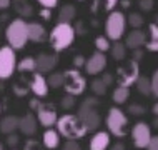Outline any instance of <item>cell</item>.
Wrapping results in <instances>:
<instances>
[{
    "mask_svg": "<svg viewBox=\"0 0 158 150\" xmlns=\"http://www.w3.org/2000/svg\"><path fill=\"white\" fill-rule=\"evenodd\" d=\"M37 117H38V122H40L44 127L57 125V122H58L57 110H55V105H52V104H40L38 105Z\"/></svg>",
    "mask_w": 158,
    "mask_h": 150,
    "instance_id": "8fae6325",
    "label": "cell"
},
{
    "mask_svg": "<svg viewBox=\"0 0 158 150\" xmlns=\"http://www.w3.org/2000/svg\"><path fill=\"white\" fill-rule=\"evenodd\" d=\"M10 5V0H0V8H7Z\"/></svg>",
    "mask_w": 158,
    "mask_h": 150,
    "instance_id": "bcb514c9",
    "label": "cell"
},
{
    "mask_svg": "<svg viewBox=\"0 0 158 150\" xmlns=\"http://www.w3.org/2000/svg\"><path fill=\"white\" fill-rule=\"evenodd\" d=\"M131 137H133V144L136 148H147L152 140V130L147 123L138 122L131 130Z\"/></svg>",
    "mask_w": 158,
    "mask_h": 150,
    "instance_id": "30bf717a",
    "label": "cell"
},
{
    "mask_svg": "<svg viewBox=\"0 0 158 150\" xmlns=\"http://www.w3.org/2000/svg\"><path fill=\"white\" fill-rule=\"evenodd\" d=\"M47 80H48V85L52 88H58L63 85V82H65V74H52Z\"/></svg>",
    "mask_w": 158,
    "mask_h": 150,
    "instance_id": "4316f807",
    "label": "cell"
},
{
    "mask_svg": "<svg viewBox=\"0 0 158 150\" xmlns=\"http://www.w3.org/2000/svg\"><path fill=\"white\" fill-rule=\"evenodd\" d=\"M38 2H40L42 7H45V8H53V7H57L58 0H38Z\"/></svg>",
    "mask_w": 158,
    "mask_h": 150,
    "instance_id": "e575fe53",
    "label": "cell"
},
{
    "mask_svg": "<svg viewBox=\"0 0 158 150\" xmlns=\"http://www.w3.org/2000/svg\"><path fill=\"white\" fill-rule=\"evenodd\" d=\"M75 38V30L68 22H58L53 27L52 33H50V45L53 50L62 52V50L68 49Z\"/></svg>",
    "mask_w": 158,
    "mask_h": 150,
    "instance_id": "7a4b0ae2",
    "label": "cell"
},
{
    "mask_svg": "<svg viewBox=\"0 0 158 150\" xmlns=\"http://www.w3.org/2000/svg\"><path fill=\"white\" fill-rule=\"evenodd\" d=\"M112 150H125V145H123V144H120V142H118V144H115V145H113V147H112Z\"/></svg>",
    "mask_w": 158,
    "mask_h": 150,
    "instance_id": "f6af8a7d",
    "label": "cell"
},
{
    "mask_svg": "<svg viewBox=\"0 0 158 150\" xmlns=\"http://www.w3.org/2000/svg\"><path fill=\"white\" fill-rule=\"evenodd\" d=\"M102 80H103L106 85H110V84H112V75H103V77H102Z\"/></svg>",
    "mask_w": 158,
    "mask_h": 150,
    "instance_id": "ee69618b",
    "label": "cell"
},
{
    "mask_svg": "<svg viewBox=\"0 0 158 150\" xmlns=\"http://www.w3.org/2000/svg\"><path fill=\"white\" fill-rule=\"evenodd\" d=\"M35 62H37V70L40 72V74H47V72H50V70H53V68H55L58 58H57V55L40 54L35 58Z\"/></svg>",
    "mask_w": 158,
    "mask_h": 150,
    "instance_id": "4fadbf2b",
    "label": "cell"
},
{
    "mask_svg": "<svg viewBox=\"0 0 158 150\" xmlns=\"http://www.w3.org/2000/svg\"><path fill=\"white\" fill-rule=\"evenodd\" d=\"M106 85L102 79H97V80H93L92 82V90H93V93H97V95H103V93L106 92Z\"/></svg>",
    "mask_w": 158,
    "mask_h": 150,
    "instance_id": "f1b7e54d",
    "label": "cell"
},
{
    "mask_svg": "<svg viewBox=\"0 0 158 150\" xmlns=\"http://www.w3.org/2000/svg\"><path fill=\"white\" fill-rule=\"evenodd\" d=\"M147 150H158V137H152L150 144H148Z\"/></svg>",
    "mask_w": 158,
    "mask_h": 150,
    "instance_id": "f35d334b",
    "label": "cell"
},
{
    "mask_svg": "<svg viewBox=\"0 0 158 150\" xmlns=\"http://www.w3.org/2000/svg\"><path fill=\"white\" fill-rule=\"evenodd\" d=\"M20 130L23 132L25 135H33L37 130V120L32 114H27L25 117L20 118Z\"/></svg>",
    "mask_w": 158,
    "mask_h": 150,
    "instance_id": "d6986e66",
    "label": "cell"
},
{
    "mask_svg": "<svg viewBox=\"0 0 158 150\" xmlns=\"http://www.w3.org/2000/svg\"><path fill=\"white\" fill-rule=\"evenodd\" d=\"M38 105H40V102H38L37 98H32V100H30V107H32L33 110H37V109H38Z\"/></svg>",
    "mask_w": 158,
    "mask_h": 150,
    "instance_id": "b9f144b4",
    "label": "cell"
},
{
    "mask_svg": "<svg viewBox=\"0 0 158 150\" xmlns=\"http://www.w3.org/2000/svg\"><path fill=\"white\" fill-rule=\"evenodd\" d=\"M57 128L68 140L82 139L88 132V128L83 125V122L80 120L78 115H63V117H60L57 122Z\"/></svg>",
    "mask_w": 158,
    "mask_h": 150,
    "instance_id": "6da1fadb",
    "label": "cell"
},
{
    "mask_svg": "<svg viewBox=\"0 0 158 150\" xmlns=\"http://www.w3.org/2000/svg\"><path fill=\"white\" fill-rule=\"evenodd\" d=\"M128 95H130V90H128V87H123V85H118L117 88L113 90V102L115 104H125Z\"/></svg>",
    "mask_w": 158,
    "mask_h": 150,
    "instance_id": "603a6c76",
    "label": "cell"
},
{
    "mask_svg": "<svg viewBox=\"0 0 158 150\" xmlns=\"http://www.w3.org/2000/svg\"><path fill=\"white\" fill-rule=\"evenodd\" d=\"M19 70H20V72H33V70H37V62H35V58H32V57L23 58L22 62L19 63Z\"/></svg>",
    "mask_w": 158,
    "mask_h": 150,
    "instance_id": "d4e9b609",
    "label": "cell"
},
{
    "mask_svg": "<svg viewBox=\"0 0 158 150\" xmlns=\"http://www.w3.org/2000/svg\"><path fill=\"white\" fill-rule=\"evenodd\" d=\"M17 142H19V137H17L15 134H8L7 144H8V145H12V147H14V145H17Z\"/></svg>",
    "mask_w": 158,
    "mask_h": 150,
    "instance_id": "ab89813d",
    "label": "cell"
},
{
    "mask_svg": "<svg viewBox=\"0 0 158 150\" xmlns=\"http://www.w3.org/2000/svg\"><path fill=\"white\" fill-rule=\"evenodd\" d=\"M75 17V7L73 5H63L58 12V22H68L70 24Z\"/></svg>",
    "mask_w": 158,
    "mask_h": 150,
    "instance_id": "7402d4cb",
    "label": "cell"
},
{
    "mask_svg": "<svg viewBox=\"0 0 158 150\" xmlns=\"http://www.w3.org/2000/svg\"><path fill=\"white\" fill-rule=\"evenodd\" d=\"M112 57L115 58V60H123L125 58V45L123 44H120V42L117 40V44H113L112 45Z\"/></svg>",
    "mask_w": 158,
    "mask_h": 150,
    "instance_id": "484cf974",
    "label": "cell"
},
{
    "mask_svg": "<svg viewBox=\"0 0 158 150\" xmlns=\"http://www.w3.org/2000/svg\"><path fill=\"white\" fill-rule=\"evenodd\" d=\"M58 134L60 132H55V130H47L45 134H44V145L47 148H57L58 147V144H60V137H58Z\"/></svg>",
    "mask_w": 158,
    "mask_h": 150,
    "instance_id": "ffe728a7",
    "label": "cell"
},
{
    "mask_svg": "<svg viewBox=\"0 0 158 150\" xmlns=\"http://www.w3.org/2000/svg\"><path fill=\"white\" fill-rule=\"evenodd\" d=\"M127 123L128 120L125 117V114L120 109H110L108 115H106V127L117 137H125L127 134Z\"/></svg>",
    "mask_w": 158,
    "mask_h": 150,
    "instance_id": "8992f818",
    "label": "cell"
},
{
    "mask_svg": "<svg viewBox=\"0 0 158 150\" xmlns=\"http://www.w3.org/2000/svg\"><path fill=\"white\" fill-rule=\"evenodd\" d=\"M95 105H97L95 98H87V100L80 105V110H78V117L88 130H97V128L100 127V122H102L100 115L97 114L95 109H93Z\"/></svg>",
    "mask_w": 158,
    "mask_h": 150,
    "instance_id": "277c9868",
    "label": "cell"
},
{
    "mask_svg": "<svg viewBox=\"0 0 158 150\" xmlns=\"http://www.w3.org/2000/svg\"><path fill=\"white\" fill-rule=\"evenodd\" d=\"M130 112L133 114V115H142L143 112H145V109L142 105H136V104H133V105H130Z\"/></svg>",
    "mask_w": 158,
    "mask_h": 150,
    "instance_id": "d590c367",
    "label": "cell"
},
{
    "mask_svg": "<svg viewBox=\"0 0 158 150\" xmlns=\"http://www.w3.org/2000/svg\"><path fill=\"white\" fill-rule=\"evenodd\" d=\"M17 128H20V118L15 117V115H7L5 118H2L0 122V130L3 134H14Z\"/></svg>",
    "mask_w": 158,
    "mask_h": 150,
    "instance_id": "e0dca14e",
    "label": "cell"
},
{
    "mask_svg": "<svg viewBox=\"0 0 158 150\" xmlns=\"http://www.w3.org/2000/svg\"><path fill=\"white\" fill-rule=\"evenodd\" d=\"M63 87H65L67 93H70V95H80V93H83L85 87H87V82H85L83 75L78 72V68H75V70L65 72Z\"/></svg>",
    "mask_w": 158,
    "mask_h": 150,
    "instance_id": "ba28073f",
    "label": "cell"
},
{
    "mask_svg": "<svg viewBox=\"0 0 158 150\" xmlns=\"http://www.w3.org/2000/svg\"><path fill=\"white\" fill-rule=\"evenodd\" d=\"M152 93L155 97H158V68L153 72V75H152Z\"/></svg>",
    "mask_w": 158,
    "mask_h": 150,
    "instance_id": "4dcf8cb0",
    "label": "cell"
},
{
    "mask_svg": "<svg viewBox=\"0 0 158 150\" xmlns=\"http://www.w3.org/2000/svg\"><path fill=\"white\" fill-rule=\"evenodd\" d=\"M128 22H130L131 27L138 28V27H142V25H143V17L140 15V14H130V17H128Z\"/></svg>",
    "mask_w": 158,
    "mask_h": 150,
    "instance_id": "f546056e",
    "label": "cell"
},
{
    "mask_svg": "<svg viewBox=\"0 0 158 150\" xmlns=\"http://www.w3.org/2000/svg\"><path fill=\"white\" fill-rule=\"evenodd\" d=\"M142 58V52H138V49H136V52H135V60H140Z\"/></svg>",
    "mask_w": 158,
    "mask_h": 150,
    "instance_id": "7dc6e473",
    "label": "cell"
},
{
    "mask_svg": "<svg viewBox=\"0 0 158 150\" xmlns=\"http://www.w3.org/2000/svg\"><path fill=\"white\" fill-rule=\"evenodd\" d=\"M14 47H2L0 49V79H10L17 67V57Z\"/></svg>",
    "mask_w": 158,
    "mask_h": 150,
    "instance_id": "52a82bcc",
    "label": "cell"
},
{
    "mask_svg": "<svg viewBox=\"0 0 158 150\" xmlns=\"http://www.w3.org/2000/svg\"><path fill=\"white\" fill-rule=\"evenodd\" d=\"M30 88H32V92L35 93L37 97H45L47 92H48V80H47L45 77L38 72V74H35L32 77Z\"/></svg>",
    "mask_w": 158,
    "mask_h": 150,
    "instance_id": "5bb4252c",
    "label": "cell"
},
{
    "mask_svg": "<svg viewBox=\"0 0 158 150\" xmlns=\"http://www.w3.org/2000/svg\"><path fill=\"white\" fill-rule=\"evenodd\" d=\"M125 25H127V20H125V15L122 12H112L106 19V24H105V32H106V37L110 40H120L123 32H125Z\"/></svg>",
    "mask_w": 158,
    "mask_h": 150,
    "instance_id": "5b68a950",
    "label": "cell"
},
{
    "mask_svg": "<svg viewBox=\"0 0 158 150\" xmlns=\"http://www.w3.org/2000/svg\"><path fill=\"white\" fill-rule=\"evenodd\" d=\"M148 30H150V40L145 45L150 52H158V24H150Z\"/></svg>",
    "mask_w": 158,
    "mask_h": 150,
    "instance_id": "44dd1931",
    "label": "cell"
},
{
    "mask_svg": "<svg viewBox=\"0 0 158 150\" xmlns=\"http://www.w3.org/2000/svg\"><path fill=\"white\" fill-rule=\"evenodd\" d=\"M42 17H44V19H50V8L44 7V10H42Z\"/></svg>",
    "mask_w": 158,
    "mask_h": 150,
    "instance_id": "7bdbcfd3",
    "label": "cell"
},
{
    "mask_svg": "<svg viewBox=\"0 0 158 150\" xmlns=\"http://www.w3.org/2000/svg\"><path fill=\"white\" fill-rule=\"evenodd\" d=\"M17 10H19L20 14H23L25 17L32 14V8L28 7V3H25V2H23V5H22V2H19V7H17Z\"/></svg>",
    "mask_w": 158,
    "mask_h": 150,
    "instance_id": "1f68e13d",
    "label": "cell"
},
{
    "mask_svg": "<svg viewBox=\"0 0 158 150\" xmlns=\"http://www.w3.org/2000/svg\"><path fill=\"white\" fill-rule=\"evenodd\" d=\"M63 150H82L80 148V145L75 142V140H68V142L63 145Z\"/></svg>",
    "mask_w": 158,
    "mask_h": 150,
    "instance_id": "836d02e7",
    "label": "cell"
},
{
    "mask_svg": "<svg viewBox=\"0 0 158 150\" xmlns=\"http://www.w3.org/2000/svg\"><path fill=\"white\" fill-rule=\"evenodd\" d=\"M136 88H138V92L143 93V95H150L152 93V79L138 77V80H136Z\"/></svg>",
    "mask_w": 158,
    "mask_h": 150,
    "instance_id": "cb8c5ba5",
    "label": "cell"
},
{
    "mask_svg": "<svg viewBox=\"0 0 158 150\" xmlns=\"http://www.w3.org/2000/svg\"><path fill=\"white\" fill-rule=\"evenodd\" d=\"M140 7H142L143 10H152L153 0H140Z\"/></svg>",
    "mask_w": 158,
    "mask_h": 150,
    "instance_id": "74e56055",
    "label": "cell"
},
{
    "mask_svg": "<svg viewBox=\"0 0 158 150\" xmlns=\"http://www.w3.org/2000/svg\"><path fill=\"white\" fill-rule=\"evenodd\" d=\"M143 44H147V37H145V33L142 32V30H133V32L128 33L127 40H125V45L130 47V49H140Z\"/></svg>",
    "mask_w": 158,
    "mask_h": 150,
    "instance_id": "2e32d148",
    "label": "cell"
},
{
    "mask_svg": "<svg viewBox=\"0 0 158 150\" xmlns=\"http://www.w3.org/2000/svg\"><path fill=\"white\" fill-rule=\"evenodd\" d=\"M95 47L100 52H106V50L112 49V45H110V42H108V37H102V35L95 38Z\"/></svg>",
    "mask_w": 158,
    "mask_h": 150,
    "instance_id": "83f0119b",
    "label": "cell"
},
{
    "mask_svg": "<svg viewBox=\"0 0 158 150\" xmlns=\"http://www.w3.org/2000/svg\"><path fill=\"white\" fill-rule=\"evenodd\" d=\"M117 3L118 0H105V10H113Z\"/></svg>",
    "mask_w": 158,
    "mask_h": 150,
    "instance_id": "60d3db41",
    "label": "cell"
},
{
    "mask_svg": "<svg viewBox=\"0 0 158 150\" xmlns=\"http://www.w3.org/2000/svg\"><path fill=\"white\" fill-rule=\"evenodd\" d=\"M5 37H7L10 47H14L15 50L23 49L25 44H27V40H28V24L22 19H15L14 22H10V25L7 27Z\"/></svg>",
    "mask_w": 158,
    "mask_h": 150,
    "instance_id": "3957f363",
    "label": "cell"
},
{
    "mask_svg": "<svg viewBox=\"0 0 158 150\" xmlns=\"http://www.w3.org/2000/svg\"><path fill=\"white\" fill-rule=\"evenodd\" d=\"M138 60H130L125 67L118 68V84L123 87H130L131 84H136L138 80Z\"/></svg>",
    "mask_w": 158,
    "mask_h": 150,
    "instance_id": "9c48e42d",
    "label": "cell"
},
{
    "mask_svg": "<svg viewBox=\"0 0 158 150\" xmlns=\"http://www.w3.org/2000/svg\"><path fill=\"white\" fill-rule=\"evenodd\" d=\"M45 38H47V30L44 28V25L37 22L28 24V40L38 44V42H44Z\"/></svg>",
    "mask_w": 158,
    "mask_h": 150,
    "instance_id": "9a60e30c",
    "label": "cell"
},
{
    "mask_svg": "<svg viewBox=\"0 0 158 150\" xmlns=\"http://www.w3.org/2000/svg\"><path fill=\"white\" fill-rule=\"evenodd\" d=\"M153 114H155V115H158V102H156L155 105H153Z\"/></svg>",
    "mask_w": 158,
    "mask_h": 150,
    "instance_id": "c3c4849f",
    "label": "cell"
},
{
    "mask_svg": "<svg viewBox=\"0 0 158 150\" xmlns=\"http://www.w3.org/2000/svg\"><path fill=\"white\" fill-rule=\"evenodd\" d=\"M0 150H3V145L2 144H0Z\"/></svg>",
    "mask_w": 158,
    "mask_h": 150,
    "instance_id": "681fc988",
    "label": "cell"
},
{
    "mask_svg": "<svg viewBox=\"0 0 158 150\" xmlns=\"http://www.w3.org/2000/svg\"><path fill=\"white\" fill-rule=\"evenodd\" d=\"M105 67H106V57H105L103 52H100V50L93 54L92 57L87 60V63H85V70H87V74H90V75L100 74Z\"/></svg>",
    "mask_w": 158,
    "mask_h": 150,
    "instance_id": "7c38bea8",
    "label": "cell"
},
{
    "mask_svg": "<svg viewBox=\"0 0 158 150\" xmlns=\"http://www.w3.org/2000/svg\"><path fill=\"white\" fill-rule=\"evenodd\" d=\"M85 63H87V60H85L82 55H77V57L73 58V65L78 68V67H85Z\"/></svg>",
    "mask_w": 158,
    "mask_h": 150,
    "instance_id": "8d00e7d4",
    "label": "cell"
},
{
    "mask_svg": "<svg viewBox=\"0 0 158 150\" xmlns=\"http://www.w3.org/2000/svg\"><path fill=\"white\" fill-rule=\"evenodd\" d=\"M110 145V135L106 132H98L90 142V150H106Z\"/></svg>",
    "mask_w": 158,
    "mask_h": 150,
    "instance_id": "ac0fdd59",
    "label": "cell"
},
{
    "mask_svg": "<svg viewBox=\"0 0 158 150\" xmlns=\"http://www.w3.org/2000/svg\"><path fill=\"white\" fill-rule=\"evenodd\" d=\"M62 105L65 107V109H72V107L75 105V98H73V95H70V93H68V97H63Z\"/></svg>",
    "mask_w": 158,
    "mask_h": 150,
    "instance_id": "d6a6232c",
    "label": "cell"
}]
</instances>
